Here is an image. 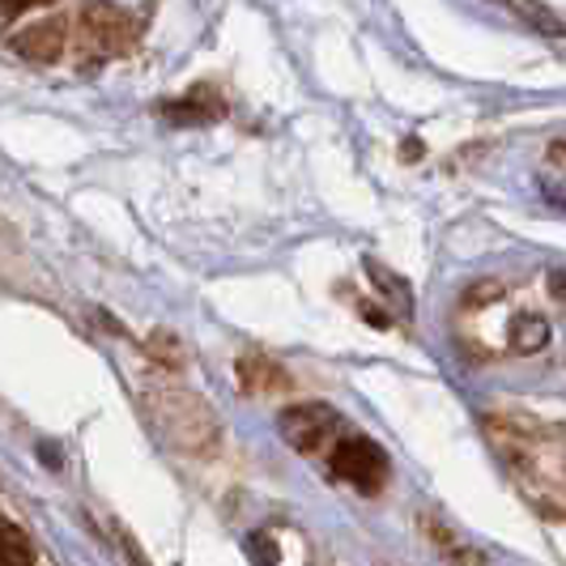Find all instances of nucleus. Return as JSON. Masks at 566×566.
I'll return each mask as SVG.
<instances>
[{
  "mask_svg": "<svg viewBox=\"0 0 566 566\" xmlns=\"http://www.w3.org/2000/svg\"><path fill=\"white\" fill-rule=\"evenodd\" d=\"M0 566H30V545L27 537L0 520Z\"/></svg>",
  "mask_w": 566,
  "mask_h": 566,
  "instance_id": "nucleus-3",
  "label": "nucleus"
},
{
  "mask_svg": "<svg viewBox=\"0 0 566 566\" xmlns=\"http://www.w3.org/2000/svg\"><path fill=\"white\" fill-rule=\"evenodd\" d=\"M333 473H337L340 482L354 485V490L375 494L379 485L388 482V455H384L379 443L354 434V439H340L337 448H333Z\"/></svg>",
  "mask_w": 566,
  "mask_h": 566,
  "instance_id": "nucleus-1",
  "label": "nucleus"
},
{
  "mask_svg": "<svg viewBox=\"0 0 566 566\" xmlns=\"http://www.w3.org/2000/svg\"><path fill=\"white\" fill-rule=\"evenodd\" d=\"M285 434H290V443L294 448H303V452H315L333 430H337V418L324 409V405H298V409H290L282 418Z\"/></svg>",
  "mask_w": 566,
  "mask_h": 566,
  "instance_id": "nucleus-2",
  "label": "nucleus"
}]
</instances>
